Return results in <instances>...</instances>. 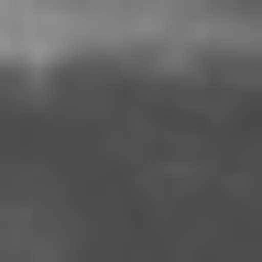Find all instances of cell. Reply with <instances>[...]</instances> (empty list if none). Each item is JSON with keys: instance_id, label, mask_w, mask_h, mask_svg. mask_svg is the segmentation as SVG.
<instances>
[{"instance_id": "cell-1", "label": "cell", "mask_w": 262, "mask_h": 262, "mask_svg": "<svg viewBox=\"0 0 262 262\" xmlns=\"http://www.w3.org/2000/svg\"><path fill=\"white\" fill-rule=\"evenodd\" d=\"M11 251H22V229H11Z\"/></svg>"}]
</instances>
